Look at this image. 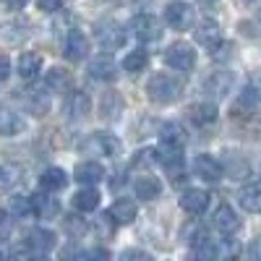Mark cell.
<instances>
[{
	"mask_svg": "<svg viewBox=\"0 0 261 261\" xmlns=\"http://www.w3.org/2000/svg\"><path fill=\"white\" fill-rule=\"evenodd\" d=\"M230 84H232V76H230V73L217 71V73H212V76L204 81V89H206L214 99H222V97L230 92Z\"/></svg>",
	"mask_w": 261,
	"mask_h": 261,
	"instance_id": "d4e9b609",
	"label": "cell"
},
{
	"mask_svg": "<svg viewBox=\"0 0 261 261\" xmlns=\"http://www.w3.org/2000/svg\"><path fill=\"white\" fill-rule=\"evenodd\" d=\"M8 76H11V60L8 55H0V86L8 81Z\"/></svg>",
	"mask_w": 261,
	"mask_h": 261,
	"instance_id": "ab89813d",
	"label": "cell"
},
{
	"mask_svg": "<svg viewBox=\"0 0 261 261\" xmlns=\"http://www.w3.org/2000/svg\"><path fill=\"white\" fill-rule=\"evenodd\" d=\"M193 18H196L193 16V8L188 3H183V0H175V3H170L165 8V24L172 27V29H178V32L193 27Z\"/></svg>",
	"mask_w": 261,
	"mask_h": 261,
	"instance_id": "8992f818",
	"label": "cell"
},
{
	"mask_svg": "<svg viewBox=\"0 0 261 261\" xmlns=\"http://www.w3.org/2000/svg\"><path fill=\"white\" fill-rule=\"evenodd\" d=\"M37 8L45 13H58L63 8V0H37Z\"/></svg>",
	"mask_w": 261,
	"mask_h": 261,
	"instance_id": "f35d334b",
	"label": "cell"
},
{
	"mask_svg": "<svg viewBox=\"0 0 261 261\" xmlns=\"http://www.w3.org/2000/svg\"><path fill=\"white\" fill-rule=\"evenodd\" d=\"M238 204L248 214H258L261 212V183H248L238 193Z\"/></svg>",
	"mask_w": 261,
	"mask_h": 261,
	"instance_id": "2e32d148",
	"label": "cell"
},
{
	"mask_svg": "<svg viewBox=\"0 0 261 261\" xmlns=\"http://www.w3.org/2000/svg\"><path fill=\"white\" fill-rule=\"evenodd\" d=\"M63 230L68 238H84L86 230H89V225H86L84 217L79 214H68V217H63Z\"/></svg>",
	"mask_w": 261,
	"mask_h": 261,
	"instance_id": "4dcf8cb0",
	"label": "cell"
},
{
	"mask_svg": "<svg viewBox=\"0 0 261 261\" xmlns=\"http://www.w3.org/2000/svg\"><path fill=\"white\" fill-rule=\"evenodd\" d=\"M248 256L256 258V261H261V238H256V241L248 246Z\"/></svg>",
	"mask_w": 261,
	"mask_h": 261,
	"instance_id": "7bdbcfd3",
	"label": "cell"
},
{
	"mask_svg": "<svg viewBox=\"0 0 261 261\" xmlns=\"http://www.w3.org/2000/svg\"><path fill=\"white\" fill-rule=\"evenodd\" d=\"M212 225H214L217 232H222V235L230 238L232 232L241 230V217H238V212H235L232 206L222 204V206H217V212H214V217H212Z\"/></svg>",
	"mask_w": 261,
	"mask_h": 261,
	"instance_id": "ba28073f",
	"label": "cell"
},
{
	"mask_svg": "<svg viewBox=\"0 0 261 261\" xmlns=\"http://www.w3.org/2000/svg\"><path fill=\"white\" fill-rule=\"evenodd\" d=\"M65 186H68V175H65L63 167H47L45 172L39 175V188L42 191H63Z\"/></svg>",
	"mask_w": 261,
	"mask_h": 261,
	"instance_id": "7402d4cb",
	"label": "cell"
},
{
	"mask_svg": "<svg viewBox=\"0 0 261 261\" xmlns=\"http://www.w3.org/2000/svg\"><path fill=\"white\" fill-rule=\"evenodd\" d=\"M188 120L193 125H209L217 120V105L214 102H196L188 107Z\"/></svg>",
	"mask_w": 261,
	"mask_h": 261,
	"instance_id": "ffe728a7",
	"label": "cell"
},
{
	"mask_svg": "<svg viewBox=\"0 0 261 261\" xmlns=\"http://www.w3.org/2000/svg\"><path fill=\"white\" fill-rule=\"evenodd\" d=\"M16 68H18V76L24 81H34L37 73L42 71V55H37V53H21Z\"/></svg>",
	"mask_w": 261,
	"mask_h": 261,
	"instance_id": "cb8c5ba5",
	"label": "cell"
},
{
	"mask_svg": "<svg viewBox=\"0 0 261 261\" xmlns=\"http://www.w3.org/2000/svg\"><path fill=\"white\" fill-rule=\"evenodd\" d=\"M94 39L99 42L105 50H115V47H120L123 42H125V29L118 24V21L105 18V21H97V27H94Z\"/></svg>",
	"mask_w": 261,
	"mask_h": 261,
	"instance_id": "277c9868",
	"label": "cell"
},
{
	"mask_svg": "<svg viewBox=\"0 0 261 261\" xmlns=\"http://www.w3.org/2000/svg\"><path fill=\"white\" fill-rule=\"evenodd\" d=\"M243 3H248V0H243Z\"/></svg>",
	"mask_w": 261,
	"mask_h": 261,
	"instance_id": "bcb514c9",
	"label": "cell"
},
{
	"mask_svg": "<svg viewBox=\"0 0 261 261\" xmlns=\"http://www.w3.org/2000/svg\"><path fill=\"white\" fill-rule=\"evenodd\" d=\"M115 3H134V0H115Z\"/></svg>",
	"mask_w": 261,
	"mask_h": 261,
	"instance_id": "f6af8a7d",
	"label": "cell"
},
{
	"mask_svg": "<svg viewBox=\"0 0 261 261\" xmlns=\"http://www.w3.org/2000/svg\"><path fill=\"white\" fill-rule=\"evenodd\" d=\"M89 73L97 79V81H115L118 79V65L110 55H99L92 60L89 65Z\"/></svg>",
	"mask_w": 261,
	"mask_h": 261,
	"instance_id": "ac0fdd59",
	"label": "cell"
},
{
	"mask_svg": "<svg viewBox=\"0 0 261 261\" xmlns=\"http://www.w3.org/2000/svg\"><path fill=\"white\" fill-rule=\"evenodd\" d=\"M99 113L107 120H118L120 113H123V97L118 92H105L102 94V102H99Z\"/></svg>",
	"mask_w": 261,
	"mask_h": 261,
	"instance_id": "4316f807",
	"label": "cell"
},
{
	"mask_svg": "<svg viewBox=\"0 0 261 261\" xmlns=\"http://www.w3.org/2000/svg\"><path fill=\"white\" fill-rule=\"evenodd\" d=\"M146 63H149V53H146V50H130V53L123 58V71L139 73V71L146 68Z\"/></svg>",
	"mask_w": 261,
	"mask_h": 261,
	"instance_id": "f546056e",
	"label": "cell"
},
{
	"mask_svg": "<svg viewBox=\"0 0 261 261\" xmlns=\"http://www.w3.org/2000/svg\"><path fill=\"white\" fill-rule=\"evenodd\" d=\"M165 63L175 71H191L196 65V50L188 42H172L165 50Z\"/></svg>",
	"mask_w": 261,
	"mask_h": 261,
	"instance_id": "3957f363",
	"label": "cell"
},
{
	"mask_svg": "<svg viewBox=\"0 0 261 261\" xmlns=\"http://www.w3.org/2000/svg\"><path fill=\"white\" fill-rule=\"evenodd\" d=\"M21 102H24V107H27L32 115H37V118L47 115V110H50V97L45 92H39V89L21 92Z\"/></svg>",
	"mask_w": 261,
	"mask_h": 261,
	"instance_id": "5bb4252c",
	"label": "cell"
},
{
	"mask_svg": "<svg viewBox=\"0 0 261 261\" xmlns=\"http://www.w3.org/2000/svg\"><path fill=\"white\" fill-rule=\"evenodd\" d=\"M73 178L81 183V186H97L105 180V167L94 160H86V162H79L76 170H73Z\"/></svg>",
	"mask_w": 261,
	"mask_h": 261,
	"instance_id": "30bf717a",
	"label": "cell"
},
{
	"mask_svg": "<svg viewBox=\"0 0 261 261\" xmlns=\"http://www.w3.org/2000/svg\"><path fill=\"white\" fill-rule=\"evenodd\" d=\"M120 258H123V261H125V258H151V253H146V251H123Z\"/></svg>",
	"mask_w": 261,
	"mask_h": 261,
	"instance_id": "ee69618b",
	"label": "cell"
},
{
	"mask_svg": "<svg viewBox=\"0 0 261 261\" xmlns=\"http://www.w3.org/2000/svg\"><path fill=\"white\" fill-rule=\"evenodd\" d=\"M24 128V120L16 110H11L8 105L0 102V136H16Z\"/></svg>",
	"mask_w": 261,
	"mask_h": 261,
	"instance_id": "44dd1931",
	"label": "cell"
},
{
	"mask_svg": "<svg viewBox=\"0 0 261 261\" xmlns=\"http://www.w3.org/2000/svg\"><path fill=\"white\" fill-rule=\"evenodd\" d=\"M27 248H29L32 253H37V256L50 253V251L55 248V235H53V230H47V227H34V230H29V235H27Z\"/></svg>",
	"mask_w": 261,
	"mask_h": 261,
	"instance_id": "9c48e42d",
	"label": "cell"
},
{
	"mask_svg": "<svg viewBox=\"0 0 261 261\" xmlns=\"http://www.w3.org/2000/svg\"><path fill=\"white\" fill-rule=\"evenodd\" d=\"M99 199H102V196H99V191H94L92 186H84L81 191H76L73 193V206L79 209V212H94L97 206H99Z\"/></svg>",
	"mask_w": 261,
	"mask_h": 261,
	"instance_id": "484cf974",
	"label": "cell"
},
{
	"mask_svg": "<svg viewBox=\"0 0 261 261\" xmlns=\"http://www.w3.org/2000/svg\"><path fill=\"white\" fill-rule=\"evenodd\" d=\"M45 86H47V92L65 94V92H71V86H73V76L65 68H50V73L45 76Z\"/></svg>",
	"mask_w": 261,
	"mask_h": 261,
	"instance_id": "d6986e66",
	"label": "cell"
},
{
	"mask_svg": "<svg viewBox=\"0 0 261 261\" xmlns=\"http://www.w3.org/2000/svg\"><path fill=\"white\" fill-rule=\"evenodd\" d=\"M193 172L199 175L201 180L206 183H220L225 178V170H222V162L212 157V154H199L193 160Z\"/></svg>",
	"mask_w": 261,
	"mask_h": 261,
	"instance_id": "52a82bcc",
	"label": "cell"
},
{
	"mask_svg": "<svg viewBox=\"0 0 261 261\" xmlns=\"http://www.w3.org/2000/svg\"><path fill=\"white\" fill-rule=\"evenodd\" d=\"M130 32L139 42H157L162 37V24L157 16L151 13H139L134 21H130Z\"/></svg>",
	"mask_w": 261,
	"mask_h": 261,
	"instance_id": "5b68a950",
	"label": "cell"
},
{
	"mask_svg": "<svg viewBox=\"0 0 261 261\" xmlns=\"http://www.w3.org/2000/svg\"><path fill=\"white\" fill-rule=\"evenodd\" d=\"M160 136L162 141H172V144H186V130L180 123H165L160 128Z\"/></svg>",
	"mask_w": 261,
	"mask_h": 261,
	"instance_id": "836d02e7",
	"label": "cell"
},
{
	"mask_svg": "<svg viewBox=\"0 0 261 261\" xmlns=\"http://www.w3.org/2000/svg\"><path fill=\"white\" fill-rule=\"evenodd\" d=\"M180 206H183L188 214H204L206 206H209V193L201 191V188H188V191H183V196H180Z\"/></svg>",
	"mask_w": 261,
	"mask_h": 261,
	"instance_id": "4fadbf2b",
	"label": "cell"
},
{
	"mask_svg": "<svg viewBox=\"0 0 261 261\" xmlns=\"http://www.w3.org/2000/svg\"><path fill=\"white\" fill-rule=\"evenodd\" d=\"M120 139L107 134V130H97V134H89L81 141V151L89 157H118L120 154Z\"/></svg>",
	"mask_w": 261,
	"mask_h": 261,
	"instance_id": "7a4b0ae2",
	"label": "cell"
},
{
	"mask_svg": "<svg viewBox=\"0 0 261 261\" xmlns=\"http://www.w3.org/2000/svg\"><path fill=\"white\" fill-rule=\"evenodd\" d=\"M11 214L13 217L32 214V199H29V196H13V199H11Z\"/></svg>",
	"mask_w": 261,
	"mask_h": 261,
	"instance_id": "e575fe53",
	"label": "cell"
},
{
	"mask_svg": "<svg viewBox=\"0 0 261 261\" xmlns=\"http://www.w3.org/2000/svg\"><path fill=\"white\" fill-rule=\"evenodd\" d=\"M29 199H32V214L42 217V220H53V217H58L60 204L50 196V191H39V193L29 196Z\"/></svg>",
	"mask_w": 261,
	"mask_h": 261,
	"instance_id": "8fae6325",
	"label": "cell"
},
{
	"mask_svg": "<svg viewBox=\"0 0 261 261\" xmlns=\"http://www.w3.org/2000/svg\"><path fill=\"white\" fill-rule=\"evenodd\" d=\"M110 220L115 222V225H130L136 220V214H139V206L130 201V199H118L113 206H110Z\"/></svg>",
	"mask_w": 261,
	"mask_h": 261,
	"instance_id": "e0dca14e",
	"label": "cell"
},
{
	"mask_svg": "<svg viewBox=\"0 0 261 261\" xmlns=\"http://www.w3.org/2000/svg\"><path fill=\"white\" fill-rule=\"evenodd\" d=\"M193 37H196V42H199V45L214 47L217 42H220V24H217V21H212V18H204L201 24L196 27Z\"/></svg>",
	"mask_w": 261,
	"mask_h": 261,
	"instance_id": "603a6c76",
	"label": "cell"
},
{
	"mask_svg": "<svg viewBox=\"0 0 261 261\" xmlns=\"http://www.w3.org/2000/svg\"><path fill=\"white\" fill-rule=\"evenodd\" d=\"M227 160H225V165H222V170L227 167V172H230V178H243L246 172H248V162L241 157V154H225Z\"/></svg>",
	"mask_w": 261,
	"mask_h": 261,
	"instance_id": "1f68e13d",
	"label": "cell"
},
{
	"mask_svg": "<svg viewBox=\"0 0 261 261\" xmlns=\"http://www.w3.org/2000/svg\"><path fill=\"white\" fill-rule=\"evenodd\" d=\"M86 55H89V39L84 37V32L71 29L68 37H65V58L73 60V63H79V60H84Z\"/></svg>",
	"mask_w": 261,
	"mask_h": 261,
	"instance_id": "7c38bea8",
	"label": "cell"
},
{
	"mask_svg": "<svg viewBox=\"0 0 261 261\" xmlns=\"http://www.w3.org/2000/svg\"><path fill=\"white\" fill-rule=\"evenodd\" d=\"M134 193H136V199H141V201H154V199H160V193H162V183L154 175H141V178L134 180Z\"/></svg>",
	"mask_w": 261,
	"mask_h": 261,
	"instance_id": "9a60e30c",
	"label": "cell"
},
{
	"mask_svg": "<svg viewBox=\"0 0 261 261\" xmlns=\"http://www.w3.org/2000/svg\"><path fill=\"white\" fill-rule=\"evenodd\" d=\"M89 107H92L89 94L73 92V94L68 97V118H71V120H79V118H84V115H89Z\"/></svg>",
	"mask_w": 261,
	"mask_h": 261,
	"instance_id": "f1b7e54d",
	"label": "cell"
},
{
	"mask_svg": "<svg viewBox=\"0 0 261 261\" xmlns=\"http://www.w3.org/2000/svg\"><path fill=\"white\" fill-rule=\"evenodd\" d=\"M113 227H115V222L110 220V214H105V217H99V220H97V230H99V235H102V232L110 235Z\"/></svg>",
	"mask_w": 261,
	"mask_h": 261,
	"instance_id": "60d3db41",
	"label": "cell"
},
{
	"mask_svg": "<svg viewBox=\"0 0 261 261\" xmlns=\"http://www.w3.org/2000/svg\"><path fill=\"white\" fill-rule=\"evenodd\" d=\"M258 102H261V89L256 84H248L246 89L241 92V97H238V107H246V110L258 107Z\"/></svg>",
	"mask_w": 261,
	"mask_h": 261,
	"instance_id": "d6a6232c",
	"label": "cell"
},
{
	"mask_svg": "<svg viewBox=\"0 0 261 261\" xmlns=\"http://www.w3.org/2000/svg\"><path fill=\"white\" fill-rule=\"evenodd\" d=\"M212 50V58L217 60V63H222V60H227V58H232V50H235V45H232V42H217V45L214 47H209Z\"/></svg>",
	"mask_w": 261,
	"mask_h": 261,
	"instance_id": "d590c367",
	"label": "cell"
},
{
	"mask_svg": "<svg viewBox=\"0 0 261 261\" xmlns=\"http://www.w3.org/2000/svg\"><path fill=\"white\" fill-rule=\"evenodd\" d=\"M0 3H3L8 11H24L29 0H0Z\"/></svg>",
	"mask_w": 261,
	"mask_h": 261,
	"instance_id": "b9f144b4",
	"label": "cell"
},
{
	"mask_svg": "<svg viewBox=\"0 0 261 261\" xmlns=\"http://www.w3.org/2000/svg\"><path fill=\"white\" fill-rule=\"evenodd\" d=\"M154 154H157L154 149H141L139 154H136V160H134V165H136V167H141V165H151V162H157V160H154Z\"/></svg>",
	"mask_w": 261,
	"mask_h": 261,
	"instance_id": "74e56055",
	"label": "cell"
},
{
	"mask_svg": "<svg viewBox=\"0 0 261 261\" xmlns=\"http://www.w3.org/2000/svg\"><path fill=\"white\" fill-rule=\"evenodd\" d=\"M183 92V81L178 76H172V73H154L149 79L146 84V94L151 102H157V105H170V102H175Z\"/></svg>",
	"mask_w": 261,
	"mask_h": 261,
	"instance_id": "6da1fadb",
	"label": "cell"
},
{
	"mask_svg": "<svg viewBox=\"0 0 261 261\" xmlns=\"http://www.w3.org/2000/svg\"><path fill=\"white\" fill-rule=\"evenodd\" d=\"M11 230H13V220H11L6 212H0V241H8Z\"/></svg>",
	"mask_w": 261,
	"mask_h": 261,
	"instance_id": "8d00e7d4",
	"label": "cell"
},
{
	"mask_svg": "<svg viewBox=\"0 0 261 261\" xmlns=\"http://www.w3.org/2000/svg\"><path fill=\"white\" fill-rule=\"evenodd\" d=\"M21 175H24V170L13 162H3L0 165V191H11L21 183Z\"/></svg>",
	"mask_w": 261,
	"mask_h": 261,
	"instance_id": "83f0119b",
	"label": "cell"
}]
</instances>
